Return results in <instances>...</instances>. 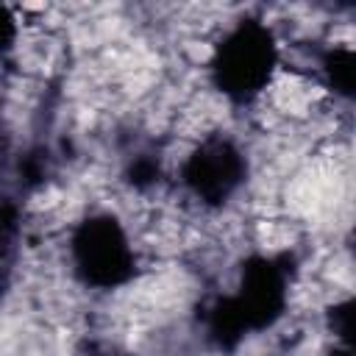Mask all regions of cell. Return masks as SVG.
Masks as SVG:
<instances>
[{
  "mask_svg": "<svg viewBox=\"0 0 356 356\" xmlns=\"http://www.w3.org/2000/svg\"><path fill=\"white\" fill-rule=\"evenodd\" d=\"M278 67V44L273 31L259 19L236 22L211 56V81L234 103L256 100Z\"/></svg>",
  "mask_w": 356,
  "mask_h": 356,
  "instance_id": "6da1fadb",
  "label": "cell"
},
{
  "mask_svg": "<svg viewBox=\"0 0 356 356\" xmlns=\"http://www.w3.org/2000/svg\"><path fill=\"white\" fill-rule=\"evenodd\" d=\"M70 256L78 278L95 289H117L136 273V253L111 214H92L81 220L70 239Z\"/></svg>",
  "mask_w": 356,
  "mask_h": 356,
  "instance_id": "7a4b0ae2",
  "label": "cell"
},
{
  "mask_svg": "<svg viewBox=\"0 0 356 356\" xmlns=\"http://www.w3.org/2000/svg\"><path fill=\"white\" fill-rule=\"evenodd\" d=\"M245 175V153L228 136H206L181 167V181L186 192L203 206L228 203L242 189Z\"/></svg>",
  "mask_w": 356,
  "mask_h": 356,
  "instance_id": "3957f363",
  "label": "cell"
},
{
  "mask_svg": "<svg viewBox=\"0 0 356 356\" xmlns=\"http://www.w3.org/2000/svg\"><path fill=\"white\" fill-rule=\"evenodd\" d=\"M248 334L275 325L289 300V267L275 256H250L242 264L239 286L228 295Z\"/></svg>",
  "mask_w": 356,
  "mask_h": 356,
  "instance_id": "277c9868",
  "label": "cell"
},
{
  "mask_svg": "<svg viewBox=\"0 0 356 356\" xmlns=\"http://www.w3.org/2000/svg\"><path fill=\"white\" fill-rule=\"evenodd\" d=\"M206 331H209V339L220 350H234L248 337V325L242 323V317L234 309V303H231L228 295L220 298V300H214V306L209 309V314H206Z\"/></svg>",
  "mask_w": 356,
  "mask_h": 356,
  "instance_id": "5b68a950",
  "label": "cell"
},
{
  "mask_svg": "<svg viewBox=\"0 0 356 356\" xmlns=\"http://www.w3.org/2000/svg\"><path fill=\"white\" fill-rule=\"evenodd\" d=\"M19 234H22L19 206L11 197H0V292L8 286L11 270L17 261Z\"/></svg>",
  "mask_w": 356,
  "mask_h": 356,
  "instance_id": "8992f818",
  "label": "cell"
},
{
  "mask_svg": "<svg viewBox=\"0 0 356 356\" xmlns=\"http://www.w3.org/2000/svg\"><path fill=\"white\" fill-rule=\"evenodd\" d=\"M353 70H356V56L350 47H328L320 56V75L325 86L345 100L353 97Z\"/></svg>",
  "mask_w": 356,
  "mask_h": 356,
  "instance_id": "52a82bcc",
  "label": "cell"
},
{
  "mask_svg": "<svg viewBox=\"0 0 356 356\" xmlns=\"http://www.w3.org/2000/svg\"><path fill=\"white\" fill-rule=\"evenodd\" d=\"M328 328L334 331V337L342 345H350V337H353V300L350 298H345L328 309Z\"/></svg>",
  "mask_w": 356,
  "mask_h": 356,
  "instance_id": "ba28073f",
  "label": "cell"
},
{
  "mask_svg": "<svg viewBox=\"0 0 356 356\" xmlns=\"http://www.w3.org/2000/svg\"><path fill=\"white\" fill-rule=\"evenodd\" d=\"M128 181L136 186V189H147L159 181V161L150 159V156H139L131 161L128 167Z\"/></svg>",
  "mask_w": 356,
  "mask_h": 356,
  "instance_id": "9c48e42d",
  "label": "cell"
},
{
  "mask_svg": "<svg viewBox=\"0 0 356 356\" xmlns=\"http://www.w3.org/2000/svg\"><path fill=\"white\" fill-rule=\"evenodd\" d=\"M14 39H17V19L11 8L0 3V56L14 44Z\"/></svg>",
  "mask_w": 356,
  "mask_h": 356,
  "instance_id": "30bf717a",
  "label": "cell"
},
{
  "mask_svg": "<svg viewBox=\"0 0 356 356\" xmlns=\"http://www.w3.org/2000/svg\"><path fill=\"white\" fill-rule=\"evenodd\" d=\"M328 356H353V350H350V345H337Z\"/></svg>",
  "mask_w": 356,
  "mask_h": 356,
  "instance_id": "8fae6325",
  "label": "cell"
},
{
  "mask_svg": "<svg viewBox=\"0 0 356 356\" xmlns=\"http://www.w3.org/2000/svg\"><path fill=\"white\" fill-rule=\"evenodd\" d=\"M106 356H122V353H106Z\"/></svg>",
  "mask_w": 356,
  "mask_h": 356,
  "instance_id": "7c38bea8",
  "label": "cell"
}]
</instances>
